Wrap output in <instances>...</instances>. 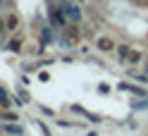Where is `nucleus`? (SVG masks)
Returning a JSON list of instances; mask_svg holds the SVG:
<instances>
[{
    "label": "nucleus",
    "instance_id": "obj_6",
    "mask_svg": "<svg viewBox=\"0 0 148 136\" xmlns=\"http://www.w3.org/2000/svg\"><path fill=\"white\" fill-rule=\"evenodd\" d=\"M5 31H7V26H5V19H0V38L5 36Z\"/></svg>",
    "mask_w": 148,
    "mask_h": 136
},
{
    "label": "nucleus",
    "instance_id": "obj_2",
    "mask_svg": "<svg viewBox=\"0 0 148 136\" xmlns=\"http://www.w3.org/2000/svg\"><path fill=\"white\" fill-rule=\"evenodd\" d=\"M5 26H7V31H17V29H19V17H17L14 12H10V14H7L5 17Z\"/></svg>",
    "mask_w": 148,
    "mask_h": 136
},
{
    "label": "nucleus",
    "instance_id": "obj_1",
    "mask_svg": "<svg viewBox=\"0 0 148 136\" xmlns=\"http://www.w3.org/2000/svg\"><path fill=\"white\" fill-rule=\"evenodd\" d=\"M96 48H98L100 53H110V50L115 48V41L110 38V36H100V38L96 41Z\"/></svg>",
    "mask_w": 148,
    "mask_h": 136
},
{
    "label": "nucleus",
    "instance_id": "obj_3",
    "mask_svg": "<svg viewBox=\"0 0 148 136\" xmlns=\"http://www.w3.org/2000/svg\"><path fill=\"white\" fill-rule=\"evenodd\" d=\"M127 62H132V65L141 62V53H138V50H129V55H127Z\"/></svg>",
    "mask_w": 148,
    "mask_h": 136
},
{
    "label": "nucleus",
    "instance_id": "obj_7",
    "mask_svg": "<svg viewBox=\"0 0 148 136\" xmlns=\"http://www.w3.org/2000/svg\"><path fill=\"white\" fill-rule=\"evenodd\" d=\"M0 19H3V14H0Z\"/></svg>",
    "mask_w": 148,
    "mask_h": 136
},
{
    "label": "nucleus",
    "instance_id": "obj_5",
    "mask_svg": "<svg viewBox=\"0 0 148 136\" xmlns=\"http://www.w3.org/2000/svg\"><path fill=\"white\" fill-rule=\"evenodd\" d=\"M117 48H119V57L127 60V55H129V50H132V48H129V45H117Z\"/></svg>",
    "mask_w": 148,
    "mask_h": 136
},
{
    "label": "nucleus",
    "instance_id": "obj_4",
    "mask_svg": "<svg viewBox=\"0 0 148 136\" xmlns=\"http://www.w3.org/2000/svg\"><path fill=\"white\" fill-rule=\"evenodd\" d=\"M7 50H12V53H17V50H22V41H19V38H12L10 43H7Z\"/></svg>",
    "mask_w": 148,
    "mask_h": 136
}]
</instances>
